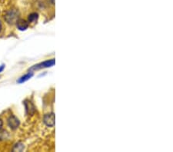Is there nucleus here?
<instances>
[{
  "label": "nucleus",
  "mask_w": 173,
  "mask_h": 152,
  "mask_svg": "<svg viewBox=\"0 0 173 152\" xmlns=\"http://www.w3.org/2000/svg\"><path fill=\"white\" fill-rule=\"evenodd\" d=\"M1 30H2V23L0 22V32H1Z\"/></svg>",
  "instance_id": "obj_12"
},
{
  "label": "nucleus",
  "mask_w": 173,
  "mask_h": 152,
  "mask_svg": "<svg viewBox=\"0 0 173 152\" xmlns=\"http://www.w3.org/2000/svg\"><path fill=\"white\" fill-rule=\"evenodd\" d=\"M39 19V14L36 13V12H32L31 14L29 15V17H28V20H29V22H36Z\"/></svg>",
  "instance_id": "obj_8"
},
{
  "label": "nucleus",
  "mask_w": 173,
  "mask_h": 152,
  "mask_svg": "<svg viewBox=\"0 0 173 152\" xmlns=\"http://www.w3.org/2000/svg\"><path fill=\"white\" fill-rule=\"evenodd\" d=\"M19 13L17 10H9V12H6L5 15V22L9 25L15 24V22H17V20L19 19Z\"/></svg>",
  "instance_id": "obj_1"
},
{
  "label": "nucleus",
  "mask_w": 173,
  "mask_h": 152,
  "mask_svg": "<svg viewBox=\"0 0 173 152\" xmlns=\"http://www.w3.org/2000/svg\"><path fill=\"white\" fill-rule=\"evenodd\" d=\"M24 148H25V145H23L22 143L19 142L14 145L13 150V151H22L24 150Z\"/></svg>",
  "instance_id": "obj_9"
},
{
  "label": "nucleus",
  "mask_w": 173,
  "mask_h": 152,
  "mask_svg": "<svg viewBox=\"0 0 173 152\" xmlns=\"http://www.w3.org/2000/svg\"><path fill=\"white\" fill-rule=\"evenodd\" d=\"M55 59H51V60H48V61H43L42 63H39V64L35 65L34 66H32L31 68V70H33V69H44V68H49V67H52L55 65Z\"/></svg>",
  "instance_id": "obj_4"
},
{
  "label": "nucleus",
  "mask_w": 173,
  "mask_h": 152,
  "mask_svg": "<svg viewBox=\"0 0 173 152\" xmlns=\"http://www.w3.org/2000/svg\"><path fill=\"white\" fill-rule=\"evenodd\" d=\"M32 76H33V72H29V73L26 74V75H25L22 76V77L18 80L17 82L19 84L23 83V82H25V81H28L29 79H31Z\"/></svg>",
  "instance_id": "obj_7"
},
{
  "label": "nucleus",
  "mask_w": 173,
  "mask_h": 152,
  "mask_svg": "<svg viewBox=\"0 0 173 152\" xmlns=\"http://www.w3.org/2000/svg\"><path fill=\"white\" fill-rule=\"evenodd\" d=\"M3 126V120H2V119L0 118V130L2 129Z\"/></svg>",
  "instance_id": "obj_11"
},
{
  "label": "nucleus",
  "mask_w": 173,
  "mask_h": 152,
  "mask_svg": "<svg viewBox=\"0 0 173 152\" xmlns=\"http://www.w3.org/2000/svg\"><path fill=\"white\" fill-rule=\"evenodd\" d=\"M5 69V65H0V72H2V71L4 70Z\"/></svg>",
  "instance_id": "obj_10"
},
{
  "label": "nucleus",
  "mask_w": 173,
  "mask_h": 152,
  "mask_svg": "<svg viewBox=\"0 0 173 152\" xmlns=\"http://www.w3.org/2000/svg\"><path fill=\"white\" fill-rule=\"evenodd\" d=\"M55 117L54 113H49V114H45L43 117V122L46 126L52 128L55 125Z\"/></svg>",
  "instance_id": "obj_2"
},
{
  "label": "nucleus",
  "mask_w": 173,
  "mask_h": 152,
  "mask_svg": "<svg viewBox=\"0 0 173 152\" xmlns=\"http://www.w3.org/2000/svg\"><path fill=\"white\" fill-rule=\"evenodd\" d=\"M19 120L15 115H11L9 118H8V125L12 130H16L19 128Z\"/></svg>",
  "instance_id": "obj_3"
},
{
  "label": "nucleus",
  "mask_w": 173,
  "mask_h": 152,
  "mask_svg": "<svg viewBox=\"0 0 173 152\" xmlns=\"http://www.w3.org/2000/svg\"><path fill=\"white\" fill-rule=\"evenodd\" d=\"M24 105H25V112L29 115H33L35 112V108L34 105L32 103V101L29 100H25L24 102Z\"/></svg>",
  "instance_id": "obj_5"
},
{
  "label": "nucleus",
  "mask_w": 173,
  "mask_h": 152,
  "mask_svg": "<svg viewBox=\"0 0 173 152\" xmlns=\"http://www.w3.org/2000/svg\"><path fill=\"white\" fill-rule=\"evenodd\" d=\"M16 24V27L20 31H25L29 28V22L25 19H19L17 20V22H15Z\"/></svg>",
  "instance_id": "obj_6"
}]
</instances>
